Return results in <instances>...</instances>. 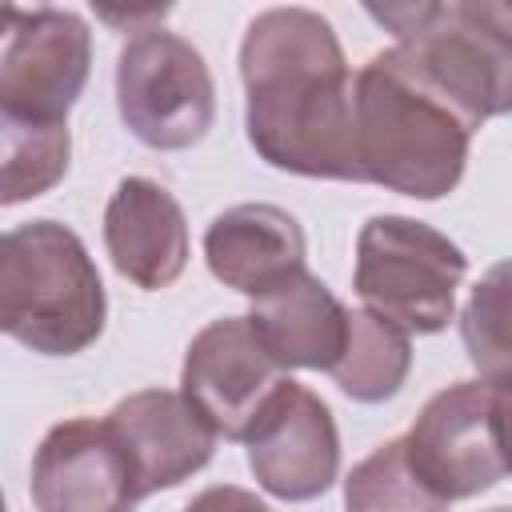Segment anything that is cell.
Wrapping results in <instances>:
<instances>
[{"label":"cell","instance_id":"obj_1","mask_svg":"<svg viewBox=\"0 0 512 512\" xmlns=\"http://www.w3.org/2000/svg\"><path fill=\"white\" fill-rule=\"evenodd\" d=\"M244 128L256 156L312 180H360L356 76L312 8H268L240 40Z\"/></svg>","mask_w":512,"mask_h":512},{"label":"cell","instance_id":"obj_2","mask_svg":"<svg viewBox=\"0 0 512 512\" xmlns=\"http://www.w3.org/2000/svg\"><path fill=\"white\" fill-rule=\"evenodd\" d=\"M476 128L396 44L356 72V164L364 184L440 200L460 184Z\"/></svg>","mask_w":512,"mask_h":512},{"label":"cell","instance_id":"obj_3","mask_svg":"<svg viewBox=\"0 0 512 512\" xmlns=\"http://www.w3.org/2000/svg\"><path fill=\"white\" fill-rule=\"evenodd\" d=\"M108 320L104 280L84 240L56 220H28L0 240V328L40 356H76Z\"/></svg>","mask_w":512,"mask_h":512},{"label":"cell","instance_id":"obj_4","mask_svg":"<svg viewBox=\"0 0 512 512\" xmlns=\"http://www.w3.org/2000/svg\"><path fill=\"white\" fill-rule=\"evenodd\" d=\"M420 72L452 96L472 124L512 112V4L500 0H416L368 4Z\"/></svg>","mask_w":512,"mask_h":512},{"label":"cell","instance_id":"obj_5","mask_svg":"<svg viewBox=\"0 0 512 512\" xmlns=\"http://www.w3.org/2000/svg\"><path fill=\"white\" fill-rule=\"evenodd\" d=\"M468 276V256L444 232L412 216H372L356 236L352 288L376 316L404 332L432 336L456 316V288Z\"/></svg>","mask_w":512,"mask_h":512},{"label":"cell","instance_id":"obj_6","mask_svg":"<svg viewBox=\"0 0 512 512\" xmlns=\"http://www.w3.org/2000/svg\"><path fill=\"white\" fill-rule=\"evenodd\" d=\"M116 108L144 148L200 144L216 120V84L200 48L176 32H136L116 60Z\"/></svg>","mask_w":512,"mask_h":512},{"label":"cell","instance_id":"obj_7","mask_svg":"<svg viewBox=\"0 0 512 512\" xmlns=\"http://www.w3.org/2000/svg\"><path fill=\"white\" fill-rule=\"evenodd\" d=\"M92 72V32L68 8H4L0 116L68 124Z\"/></svg>","mask_w":512,"mask_h":512},{"label":"cell","instance_id":"obj_8","mask_svg":"<svg viewBox=\"0 0 512 512\" xmlns=\"http://www.w3.org/2000/svg\"><path fill=\"white\" fill-rule=\"evenodd\" d=\"M492 400L496 388L488 380H456L428 396L404 436L408 464L448 504L488 492L508 472Z\"/></svg>","mask_w":512,"mask_h":512},{"label":"cell","instance_id":"obj_9","mask_svg":"<svg viewBox=\"0 0 512 512\" xmlns=\"http://www.w3.org/2000/svg\"><path fill=\"white\" fill-rule=\"evenodd\" d=\"M256 484L288 504L324 496L340 476V432L332 408L292 376L268 396L244 436Z\"/></svg>","mask_w":512,"mask_h":512},{"label":"cell","instance_id":"obj_10","mask_svg":"<svg viewBox=\"0 0 512 512\" xmlns=\"http://www.w3.org/2000/svg\"><path fill=\"white\" fill-rule=\"evenodd\" d=\"M36 512H136L140 476L116 428L96 416H72L44 432L28 480Z\"/></svg>","mask_w":512,"mask_h":512},{"label":"cell","instance_id":"obj_11","mask_svg":"<svg viewBox=\"0 0 512 512\" xmlns=\"http://www.w3.org/2000/svg\"><path fill=\"white\" fill-rule=\"evenodd\" d=\"M284 380V368L268 356L248 316H220L204 324L180 368V392L224 440H244Z\"/></svg>","mask_w":512,"mask_h":512},{"label":"cell","instance_id":"obj_12","mask_svg":"<svg viewBox=\"0 0 512 512\" xmlns=\"http://www.w3.org/2000/svg\"><path fill=\"white\" fill-rule=\"evenodd\" d=\"M108 424L128 448L144 496L184 484L216 456V428L192 408L184 392L140 388L116 400Z\"/></svg>","mask_w":512,"mask_h":512},{"label":"cell","instance_id":"obj_13","mask_svg":"<svg viewBox=\"0 0 512 512\" xmlns=\"http://www.w3.org/2000/svg\"><path fill=\"white\" fill-rule=\"evenodd\" d=\"M104 248L112 268L136 288L160 292L176 284L188 264V220L180 200L148 176H124L104 208Z\"/></svg>","mask_w":512,"mask_h":512},{"label":"cell","instance_id":"obj_14","mask_svg":"<svg viewBox=\"0 0 512 512\" xmlns=\"http://www.w3.org/2000/svg\"><path fill=\"white\" fill-rule=\"evenodd\" d=\"M208 272L248 300L308 272V240L300 220L280 204H236L204 232Z\"/></svg>","mask_w":512,"mask_h":512},{"label":"cell","instance_id":"obj_15","mask_svg":"<svg viewBox=\"0 0 512 512\" xmlns=\"http://www.w3.org/2000/svg\"><path fill=\"white\" fill-rule=\"evenodd\" d=\"M348 312L352 308H344L320 276L300 272L276 284L272 292L256 296L248 324L284 372L288 368L332 372V364L344 356L348 344Z\"/></svg>","mask_w":512,"mask_h":512},{"label":"cell","instance_id":"obj_16","mask_svg":"<svg viewBox=\"0 0 512 512\" xmlns=\"http://www.w3.org/2000/svg\"><path fill=\"white\" fill-rule=\"evenodd\" d=\"M412 372V344L408 332L372 308L348 312V344L344 356L332 364V380L356 404H384L392 400Z\"/></svg>","mask_w":512,"mask_h":512},{"label":"cell","instance_id":"obj_17","mask_svg":"<svg viewBox=\"0 0 512 512\" xmlns=\"http://www.w3.org/2000/svg\"><path fill=\"white\" fill-rule=\"evenodd\" d=\"M0 160H4L0 200L8 208L32 196H44L68 176L72 132L68 124L0 116Z\"/></svg>","mask_w":512,"mask_h":512},{"label":"cell","instance_id":"obj_18","mask_svg":"<svg viewBox=\"0 0 512 512\" xmlns=\"http://www.w3.org/2000/svg\"><path fill=\"white\" fill-rule=\"evenodd\" d=\"M460 340L488 384H512V260L492 264L460 312Z\"/></svg>","mask_w":512,"mask_h":512},{"label":"cell","instance_id":"obj_19","mask_svg":"<svg viewBox=\"0 0 512 512\" xmlns=\"http://www.w3.org/2000/svg\"><path fill=\"white\" fill-rule=\"evenodd\" d=\"M344 508L348 512H448V500H440L408 464L404 436L384 440L372 448L344 480Z\"/></svg>","mask_w":512,"mask_h":512},{"label":"cell","instance_id":"obj_20","mask_svg":"<svg viewBox=\"0 0 512 512\" xmlns=\"http://www.w3.org/2000/svg\"><path fill=\"white\" fill-rule=\"evenodd\" d=\"M184 512H272L256 492L236 488V484H212L188 500Z\"/></svg>","mask_w":512,"mask_h":512},{"label":"cell","instance_id":"obj_21","mask_svg":"<svg viewBox=\"0 0 512 512\" xmlns=\"http://www.w3.org/2000/svg\"><path fill=\"white\" fill-rule=\"evenodd\" d=\"M496 388V436H500V452H504V468L512 472V384H492Z\"/></svg>","mask_w":512,"mask_h":512},{"label":"cell","instance_id":"obj_22","mask_svg":"<svg viewBox=\"0 0 512 512\" xmlns=\"http://www.w3.org/2000/svg\"><path fill=\"white\" fill-rule=\"evenodd\" d=\"M492 512H512V508H492Z\"/></svg>","mask_w":512,"mask_h":512}]
</instances>
